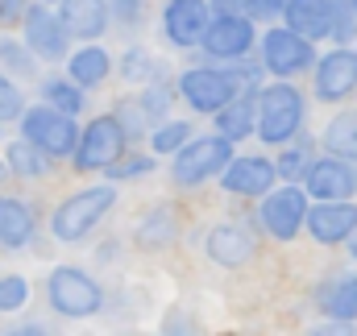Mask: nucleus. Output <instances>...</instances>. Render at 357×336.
<instances>
[{
    "label": "nucleus",
    "mask_w": 357,
    "mask_h": 336,
    "mask_svg": "<svg viewBox=\"0 0 357 336\" xmlns=\"http://www.w3.org/2000/svg\"><path fill=\"white\" fill-rule=\"evenodd\" d=\"M208 257L220 266H245L254 257V237L245 224H216L208 233Z\"/></svg>",
    "instance_id": "obj_19"
},
{
    "label": "nucleus",
    "mask_w": 357,
    "mask_h": 336,
    "mask_svg": "<svg viewBox=\"0 0 357 336\" xmlns=\"http://www.w3.org/2000/svg\"><path fill=\"white\" fill-rule=\"evenodd\" d=\"M303 216H307V199H303V191H299V187L266 191V204H262V224H266L270 237L291 241V237L303 229Z\"/></svg>",
    "instance_id": "obj_10"
},
{
    "label": "nucleus",
    "mask_w": 357,
    "mask_h": 336,
    "mask_svg": "<svg viewBox=\"0 0 357 336\" xmlns=\"http://www.w3.org/2000/svg\"><path fill=\"white\" fill-rule=\"evenodd\" d=\"M25 46L46 63L63 59L67 54V33H63L59 13H50L46 4H29L25 8Z\"/></svg>",
    "instance_id": "obj_11"
},
{
    "label": "nucleus",
    "mask_w": 357,
    "mask_h": 336,
    "mask_svg": "<svg viewBox=\"0 0 357 336\" xmlns=\"http://www.w3.org/2000/svg\"><path fill=\"white\" fill-rule=\"evenodd\" d=\"M216 125H220V137L229 146L241 142V137H250V129H254V96H237L233 104H225L216 112Z\"/></svg>",
    "instance_id": "obj_23"
},
{
    "label": "nucleus",
    "mask_w": 357,
    "mask_h": 336,
    "mask_svg": "<svg viewBox=\"0 0 357 336\" xmlns=\"http://www.w3.org/2000/svg\"><path fill=\"white\" fill-rule=\"evenodd\" d=\"M307 167H312V146H307V142H303V146H282V154H278V162H274V174L299 178Z\"/></svg>",
    "instance_id": "obj_28"
},
{
    "label": "nucleus",
    "mask_w": 357,
    "mask_h": 336,
    "mask_svg": "<svg viewBox=\"0 0 357 336\" xmlns=\"http://www.w3.org/2000/svg\"><path fill=\"white\" fill-rule=\"evenodd\" d=\"M142 63L150 67V59H142V50H133V54L125 59V75H129V79H142V75H146V71H142Z\"/></svg>",
    "instance_id": "obj_38"
},
{
    "label": "nucleus",
    "mask_w": 357,
    "mask_h": 336,
    "mask_svg": "<svg viewBox=\"0 0 357 336\" xmlns=\"http://www.w3.org/2000/svg\"><path fill=\"white\" fill-rule=\"evenodd\" d=\"M282 17H287V29L303 42H320L333 33V4L328 0H287Z\"/></svg>",
    "instance_id": "obj_16"
},
{
    "label": "nucleus",
    "mask_w": 357,
    "mask_h": 336,
    "mask_svg": "<svg viewBox=\"0 0 357 336\" xmlns=\"http://www.w3.org/2000/svg\"><path fill=\"white\" fill-rule=\"evenodd\" d=\"M333 4V33L328 38H354V29H357V13H354V0H328Z\"/></svg>",
    "instance_id": "obj_31"
},
{
    "label": "nucleus",
    "mask_w": 357,
    "mask_h": 336,
    "mask_svg": "<svg viewBox=\"0 0 357 336\" xmlns=\"http://www.w3.org/2000/svg\"><path fill=\"white\" fill-rule=\"evenodd\" d=\"M150 167H154L150 158L133 154V158H116V162L108 167V174H112V178H133V174H142V170H150Z\"/></svg>",
    "instance_id": "obj_34"
},
{
    "label": "nucleus",
    "mask_w": 357,
    "mask_h": 336,
    "mask_svg": "<svg viewBox=\"0 0 357 336\" xmlns=\"http://www.w3.org/2000/svg\"><path fill=\"white\" fill-rule=\"evenodd\" d=\"M324 142H328V150H333L341 162H354V167H357V112L337 116V121L328 125Z\"/></svg>",
    "instance_id": "obj_24"
},
{
    "label": "nucleus",
    "mask_w": 357,
    "mask_h": 336,
    "mask_svg": "<svg viewBox=\"0 0 357 336\" xmlns=\"http://www.w3.org/2000/svg\"><path fill=\"white\" fill-rule=\"evenodd\" d=\"M112 4H121V13H125V17L133 13V0H112Z\"/></svg>",
    "instance_id": "obj_40"
},
{
    "label": "nucleus",
    "mask_w": 357,
    "mask_h": 336,
    "mask_svg": "<svg viewBox=\"0 0 357 336\" xmlns=\"http://www.w3.org/2000/svg\"><path fill=\"white\" fill-rule=\"evenodd\" d=\"M50 307L59 316H75V320L79 316H96L104 307V291L79 266H59L50 274Z\"/></svg>",
    "instance_id": "obj_4"
},
{
    "label": "nucleus",
    "mask_w": 357,
    "mask_h": 336,
    "mask_svg": "<svg viewBox=\"0 0 357 336\" xmlns=\"http://www.w3.org/2000/svg\"><path fill=\"white\" fill-rule=\"evenodd\" d=\"M262 63H266L270 75L287 79V75H299L316 63V46L295 38L291 29H266L262 33Z\"/></svg>",
    "instance_id": "obj_8"
},
{
    "label": "nucleus",
    "mask_w": 357,
    "mask_h": 336,
    "mask_svg": "<svg viewBox=\"0 0 357 336\" xmlns=\"http://www.w3.org/2000/svg\"><path fill=\"white\" fill-rule=\"evenodd\" d=\"M67 71H71V84L84 91V87H96V84H104V79H108L112 59H108L100 46H84V50H75V54H71Z\"/></svg>",
    "instance_id": "obj_22"
},
{
    "label": "nucleus",
    "mask_w": 357,
    "mask_h": 336,
    "mask_svg": "<svg viewBox=\"0 0 357 336\" xmlns=\"http://www.w3.org/2000/svg\"><path fill=\"white\" fill-rule=\"evenodd\" d=\"M303 224L320 245H341L357 233V208L354 204H316L303 216Z\"/></svg>",
    "instance_id": "obj_13"
},
{
    "label": "nucleus",
    "mask_w": 357,
    "mask_h": 336,
    "mask_svg": "<svg viewBox=\"0 0 357 336\" xmlns=\"http://www.w3.org/2000/svg\"><path fill=\"white\" fill-rule=\"evenodd\" d=\"M199 42H204V50L212 59H241L254 46V21L241 17V13L237 17H216V21H208Z\"/></svg>",
    "instance_id": "obj_12"
},
{
    "label": "nucleus",
    "mask_w": 357,
    "mask_h": 336,
    "mask_svg": "<svg viewBox=\"0 0 357 336\" xmlns=\"http://www.w3.org/2000/svg\"><path fill=\"white\" fill-rule=\"evenodd\" d=\"M17 17H25V0H0V21L8 25V21H17Z\"/></svg>",
    "instance_id": "obj_37"
},
{
    "label": "nucleus",
    "mask_w": 357,
    "mask_h": 336,
    "mask_svg": "<svg viewBox=\"0 0 357 336\" xmlns=\"http://www.w3.org/2000/svg\"><path fill=\"white\" fill-rule=\"evenodd\" d=\"M4 178H8V170H4V162H0V183H4Z\"/></svg>",
    "instance_id": "obj_42"
},
{
    "label": "nucleus",
    "mask_w": 357,
    "mask_h": 336,
    "mask_svg": "<svg viewBox=\"0 0 357 336\" xmlns=\"http://www.w3.org/2000/svg\"><path fill=\"white\" fill-rule=\"evenodd\" d=\"M229 162H233V146L225 137H195V142H187L175 154L171 178L178 187H195V183L212 178L216 170H225Z\"/></svg>",
    "instance_id": "obj_5"
},
{
    "label": "nucleus",
    "mask_w": 357,
    "mask_h": 336,
    "mask_svg": "<svg viewBox=\"0 0 357 336\" xmlns=\"http://www.w3.org/2000/svg\"><path fill=\"white\" fill-rule=\"evenodd\" d=\"M349 250H354V257H357V233H354V237H349Z\"/></svg>",
    "instance_id": "obj_41"
},
{
    "label": "nucleus",
    "mask_w": 357,
    "mask_h": 336,
    "mask_svg": "<svg viewBox=\"0 0 357 336\" xmlns=\"http://www.w3.org/2000/svg\"><path fill=\"white\" fill-rule=\"evenodd\" d=\"M42 96H46V108H54V112H63V116H71V112L84 108V91L71 84V79H46Z\"/></svg>",
    "instance_id": "obj_25"
},
{
    "label": "nucleus",
    "mask_w": 357,
    "mask_h": 336,
    "mask_svg": "<svg viewBox=\"0 0 357 336\" xmlns=\"http://www.w3.org/2000/svg\"><path fill=\"white\" fill-rule=\"evenodd\" d=\"M250 4V17H278L287 0H245Z\"/></svg>",
    "instance_id": "obj_35"
},
{
    "label": "nucleus",
    "mask_w": 357,
    "mask_h": 336,
    "mask_svg": "<svg viewBox=\"0 0 357 336\" xmlns=\"http://www.w3.org/2000/svg\"><path fill=\"white\" fill-rule=\"evenodd\" d=\"M33 212H29V204H21V199H13V195H0V250H21V245H29V237H33Z\"/></svg>",
    "instance_id": "obj_21"
},
{
    "label": "nucleus",
    "mask_w": 357,
    "mask_h": 336,
    "mask_svg": "<svg viewBox=\"0 0 357 336\" xmlns=\"http://www.w3.org/2000/svg\"><path fill=\"white\" fill-rule=\"evenodd\" d=\"M29 299V282L21 274H0V312H17Z\"/></svg>",
    "instance_id": "obj_29"
},
{
    "label": "nucleus",
    "mask_w": 357,
    "mask_h": 336,
    "mask_svg": "<svg viewBox=\"0 0 357 336\" xmlns=\"http://www.w3.org/2000/svg\"><path fill=\"white\" fill-rule=\"evenodd\" d=\"M8 167L17 170V174H25V178H38V174H46V170H50V162H46L33 146L17 142V146L8 150Z\"/></svg>",
    "instance_id": "obj_27"
},
{
    "label": "nucleus",
    "mask_w": 357,
    "mask_h": 336,
    "mask_svg": "<svg viewBox=\"0 0 357 336\" xmlns=\"http://www.w3.org/2000/svg\"><path fill=\"white\" fill-rule=\"evenodd\" d=\"M187 137H191V129H187V125H183V121H171V125H162V129H158V133H154V150H158V154H171V150H183V146H187Z\"/></svg>",
    "instance_id": "obj_30"
},
{
    "label": "nucleus",
    "mask_w": 357,
    "mask_h": 336,
    "mask_svg": "<svg viewBox=\"0 0 357 336\" xmlns=\"http://www.w3.org/2000/svg\"><path fill=\"white\" fill-rule=\"evenodd\" d=\"M8 336H50V333L38 328V324H29V328H17V333H8Z\"/></svg>",
    "instance_id": "obj_39"
},
{
    "label": "nucleus",
    "mask_w": 357,
    "mask_h": 336,
    "mask_svg": "<svg viewBox=\"0 0 357 336\" xmlns=\"http://www.w3.org/2000/svg\"><path fill=\"white\" fill-rule=\"evenodd\" d=\"M225 336H229V333H225Z\"/></svg>",
    "instance_id": "obj_44"
},
{
    "label": "nucleus",
    "mask_w": 357,
    "mask_h": 336,
    "mask_svg": "<svg viewBox=\"0 0 357 336\" xmlns=\"http://www.w3.org/2000/svg\"><path fill=\"white\" fill-rule=\"evenodd\" d=\"M254 125L266 146H291L303 125V96L291 84H270L254 96Z\"/></svg>",
    "instance_id": "obj_1"
},
{
    "label": "nucleus",
    "mask_w": 357,
    "mask_h": 336,
    "mask_svg": "<svg viewBox=\"0 0 357 336\" xmlns=\"http://www.w3.org/2000/svg\"><path fill=\"white\" fill-rule=\"evenodd\" d=\"M312 336H354V324H341V320H333V324H316Z\"/></svg>",
    "instance_id": "obj_36"
},
{
    "label": "nucleus",
    "mask_w": 357,
    "mask_h": 336,
    "mask_svg": "<svg viewBox=\"0 0 357 336\" xmlns=\"http://www.w3.org/2000/svg\"><path fill=\"white\" fill-rule=\"evenodd\" d=\"M354 13H357V0H354Z\"/></svg>",
    "instance_id": "obj_43"
},
{
    "label": "nucleus",
    "mask_w": 357,
    "mask_h": 336,
    "mask_svg": "<svg viewBox=\"0 0 357 336\" xmlns=\"http://www.w3.org/2000/svg\"><path fill=\"white\" fill-rule=\"evenodd\" d=\"M59 21L67 38H100L108 29V4L104 0H63Z\"/></svg>",
    "instance_id": "obj_18"
},
{
    "label": "nucleus",
    "mask_w": 357,
    "mask_h": 336,
    "mask_svg": "<svg viewBox=\"0 0 357 336\" xmlns=\"http://www.w3.org/2000/svg\"><path fill=\"white\" fill-rule=\"evenodd\" d=\"M162 29L178 50L195 46L208 29V0H171L167 13H162Z\"/></svg>",
    "instance_id": "obj_15"
},
{
    "label": "nucleus",
    "mask_w": 357,
    "mask_h": 336,
    "mask_svg": "<svg viewBox=\"0 0 357 336\" xmlns=\"http://www.w3.org/2000/svg\"><path fill=\"white\" fill-rule=\"evenodd\" d=\"M112 204H116V191L112 187H84L79 195H71V199L59 204V212H54V237L59 241L88 237L91 229L108 216Z\"/></svg>",
    "instance_id": "obj_2"
},
{
    "label": "nucleus",
    "mask_w": 357,
    "mask_h": 336,
    "mask_svg": "<svg viewBox=\"0 0 357 336\" xmlns=\"http://www.w3.org/2000/svg\"><path fill=\"white\" fill-rule=\"evenodd\" d=\"M175 237V216L162 208V212H150L146 220H142V229H137V241L146 245V250H162L167 241Z\"/></svg>",
    "instance_id": "obj_26"
},
{
    "label": "nucleus",
    "mask_w": 357,
    "mask_h": 336,
    "mask_svg": "<svg viewBox=\"0 0 357 336\" xmlns=\"http://www.w3.org/2000/svg\"><path fill=\"white\" fill-rule=\"evenodd\" d=\"M303 183L316 199H328V204H349V195L357 191V167L354 162H341V158H320L303 170Z\"/></svg>",
    "instance_id": "obj_9"
},
{
    "label": "nucleus",
    "mask_w": 357,
    "mask_h": 336,
    "mask_svg": "<svg viewBox=\"0 0 357 336\" xmlns=\"http://www.w3.org/2000/svg\"><path fill=\"white\" fill-rule=\"evenodd\" d=\"M125 154V121L121 116H96L75 142V167L104 170Z\"/></svg>",
    "instance_id": "obj_6"
},
{
    "label": "nucleus",
    "mask_w": 357,
    "mask_h": 336,
    "mask_svg": "<svg viewBox=\"0 0 357 336\" xmlns=\"http://www.w3.org/2000/svg\"><path fill=\"white\" fill-rule=\"evenodd\" d=\"M0 63H8V67H17V71H33V59L25 54V46H17V42H8V38H0Z\"/></svg>",
    "instance_id": "obj_32"
},
{
    "label": "nucleus",
    "mask_w": 357,
    "mask_h": 336,
    "mask_svg": "<svg viewBox=\"0 0 357 336\" xmlns=\"http://www.w3.org/2000/svg\"><path fill=\"white\" fill-rule=\"evenodd\" d=\"M17 112H21V91L13 87V79L0 75V121H8V116H17Z\"/></svg>",
    "instance_id": "obj_33"
},
{
    "label": "nucleus",
    "mask_w": 357,
    "mask_h": 336,
    "mask_svg": "<svg viewBox=\"0 0 357 336\" xmlns=\"http://www.w3.org/2000/svg\"><path fill=\"white\" fill-rule=\"evenodd\" d=\"M274 162L270 158H258V154H245V158H233L225 167V187L233 195H266L274 187Z\"/></svg>",
    "instance_id": "obj_17"
},
{
    "label": "nucleus",
    "mask_w": 357,
    "mask_h": 336,
    "mask_svg": "<svg viewBox=\"0 0 357 336\" xmlns=\"http://www.w3.org/2000/svg\"><path fill=\"white\" fill-rule=\"evenodd\" d=\"M183 100L195 108V112H220L225 104H233L241 96V84L233 71H212V67H191L183 79H178Z\"/></svg>",
    "instance_id": "obj_7"
},
{
    "label": "nucleus",
    "mask_w": 357,
    "mask_h": 336,
    "mask_svg": "<svg viewBox=\"0 0 357 336\" xmlns=\"http://www.w3.org/2000/svg\"><path fill=\"white\" fill-rule=\"evenodd\" d=\"M316 303L324 307L328 320L354 324L357 320V274H337V278H328V282L316 291Z\"/></svg>",
    "instance_id": "obj_20"
},
{
    "label": "nucleus",
    "mask_w": 357,
    "mask_h": 336,
    "mask_svg": "<svg viewBox=\"0 0 357 336\" xmlns=\"http://www.w3.org/2000/svg\"><path fill=\"white\" fill-rule=\"evenodd\" d=\"M21 137H25V146H33L42 158H46V154H50V158H63V154H75L79 129H75L71 116H63V112L38 104V108L25 112V121H21Z\"/></svg>",
    "instance_id": "obj_3"
},
{
    "label": "nucleus",
    "mask_w": 357,
    "mask_h": 336,
    "mask_svg": "<svg viewBox=\"0 0 357 336\" xmlns=\"http://www.w3.org/2000/svg\"><path fill=\"white\" fill-rule=\"evenodd\" d=\"M357 87V50H333L316 63V96L320 100H345Z\"/></svg>",
    "instance_id": "obj_14"
}]
</instances>
